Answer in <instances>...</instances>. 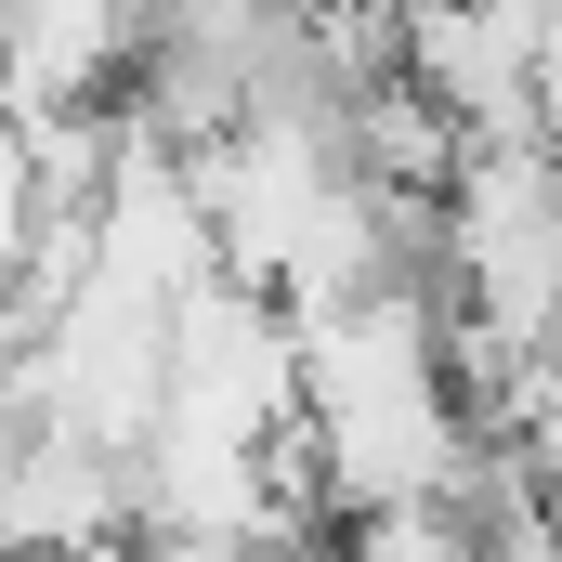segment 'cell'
Masks as SVG:
<instances>
[{
	"label": "cell",
	"instance_id": "obj_4",
	"mask_svg": "<svg viewBox=\"0 0 562 562\" xmlns=\"http://www.w3.org/2000/svg\"><path fill=\"white\" fill-rule=\"evenodd\" d=\"M0 445H13V419H0Z\"/></svg>",
	"mask_w": 562,
	"mask_h": 562
},
{
	"label": "cell",
	"instance_id": "obj_1",
	"mask_svg": "<svg viewBox=\"0 0 562 562\" xmlns=\"http://www.w3.org/2000/svg\"><path fill=\"white\" fill-rule=\"evenodd\" d=\"M288 419L327 510H445L471 471V406L445 367V301L419 276L288 314Z\"/></svg>",
	"mask_w": 562,
	"mask_h": 562
},
{
	"label": "cell",
	"instance_id": "obj_3",
	"mask_svg": "<svg viewBox=\"0 0 562 562\" xmlns=\"http://www.w3.org/2000/svg\"><path fill=\"white\" fill-rule=\"evenodd\" d=\"M0 419H13V314H0Z\"/></svg>",
	"mask_w": 562,
	"mask_h": 562
},
{
	"label": "cell",
	"instance_id": "obj_2",
	"mask_svg": "<svg viewBox=\"0 0 562 562\" xmlns=\"http://www.w3.org/2000/svg\"><path fill=\"white\" fill-rule=\"evenodd\" d=\"M340 562H484V550H471L458 510H367V524L340 537Z\"/></svg>",
	"mask_w": 562,
	"mask_h": 562
}]
</instances>
